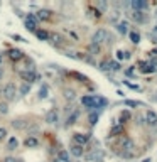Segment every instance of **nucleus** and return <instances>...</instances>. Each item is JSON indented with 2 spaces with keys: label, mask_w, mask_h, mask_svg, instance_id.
<instances>
[{
  "label": "nucleus",
  "mask_w": 157,
  "mask_h": 162,
  "mask_svg": "<svg viewBox=\"0 0 157 162\" xmlns=\"http://www.w3.org/2000/svg\"><path fill=\"white\" fill-rule=\"evenodd\" d=\"M15 95H17V88H15V85H14V83H7V85H3L2 96H3V100H5V102H12V100L15 98Z\"/></svg>",
  "instance_id": "nucleus-1"
},
{
  "label": "nucleus",
  "mask_w": 157,
  "mask_h": 162,
  "mask_svg": "<svg viewBox=\"0 0 157 162\" xmlns=\"http://www.w3.org/2000/svg\"><path fill=\"white\" fill-rule=\"evenodd\" d=\"M81 103H83V106H86L90 111L98 110V105H96V96L95 95H85L83 98H81Z\"/></svg>",
  "instance_id": "nucleus-2"
},
{
  "label": "nucleus",
  "mask_w": 157,
  "mask_h": 162,
  "mask_svg": "<svg viewBox=\"0 0 157 162\" xmlns=\"http://www.w3.org/2000/svg\"><path fill=\"white\" fill-rule=\"evenodd\" d=\"M106 39H108V32H106L105 29H98V31L91 35V42H93V44H98V46L103 44Z\"/></svg>",
  "instance_id": "nucleus-3"
},
{
  "label": "nucleus",
  "mask_w": 157,
  "mask_h": 162,
  "mask_svg": "<svg viewBox=\"0 0 157 162\" xmlns=\"http://www.w3.org/2000/svg\"><path fill=\"white\" fill-rule=\"evenodd\" d=\"M20 78L24 80V83H27V85H31V83H34V81H37L39 78V74L35 73V71H31V69H27V71H20Z\"/></svg>",
  "instance_id": "nucleus-4"
},
{
  "label": "nucleus",
  "mask_w": 157,
  "mask_h": 162,
  "mask_svg": "<svg viewBox=\"0 0 157 162\" xmlns=\"http://www.w3.org/2000/svg\"><path fill=\"white\" fill-rule=\"evenodd\" d=\"M46 122L51 123V125L58 123V122H59V111H58V108H52V110L48 111V115H46Z\"/></svg>",
  "instance_id": "nucleus-5"
},
{
  "label": "nucleus",
  "mask_w": 157,
  "mask_h": 162,
  "mask_svg": "<svg viewBox=\"0 0 157 162\" xmlns=\"http://www.w3.org/2000/svg\"><path fill=\"white\" fill-rule=\"evenodd\" d=\"M88 142H90V135H86V134H74L73 135V143H76V145L83 147Z\"/></svg>",
  "instance_id": "nucleus-6"
},
{
  "label": "nucleus",
  "mask_w": 157,
  "mask_h": 162,
  "mask_svg": "<svg viewBox=\"0 0 157 162\" xmlns=\"http://www.w3.org/2000/svg\"><path fill=\"white\" fill-rule=\"evenodd\" d=\"M145 123L151 125V127H155L157 125V113L152 110H147L145 111Z\"/></svg>",
  "instance_id": "nucleus-7"
},
{
  "label": "nucleus",
  "mask_w": 157,
  "mask_h": 162,
  "mask_svg": "<svg viewBox=\"0 0 157 162\" xmlns=\"http://www.w3.org/2000/svg\"><path fill=\"white\" fill-rule=\"evenodd\" d=\"M24 52L20 51V49H9V59L10 61H14V63H15V61H20V59H24Z\"/></svg>",
  "instance_id": "nucleus-8"
},
{
  "label": "nucleus",
  "mask_w": 157,
  "mask_h": 162,
  "mask_svg": "<svg viewBox=\"0 0 157 162\" xmlns=\"http://www.w3.org/2000/svg\"><path fill=\"white\" fill-rule=\"evenodd\" d=\"M132 19L135 20L137 24H144V22H147V15H145L142 10H134L132 12Z\"/></svg>",
  "instance_id": "nucleus-9"
},
{
  "label": "nucleus",
  "mask_w": 157,
  "mask_h": 162,
  "mask_svg": "<svg viewBox=\"0 0 157 162\" xmlns=\"http://www.w3.org/2000/svg\"><path fill=\"white\" fill-rule=\"evenodd\" d=\"M130 7L134 10H142V12H144V10L147 9V2H144V0H132Z\"/></svg>",
  "instance_id": "nucleus-10"
},
{
  "label": "nucleus",
  "mask_w": 157,
  "mask_h": 162,
  "mask_svg": "<svg viewBox=\"0 0 157 162\" xmlns=\"http://www.w3.org/2000/svg\"><path fill=\"white\" fill-rule=\"evenodd\" d=\"M24 145H26V147H29V149H35V147L39 145V140L35 139L34 135H29L26 140H24Z\"/></svg>",
  "instance_id": "nucleus-11"
},
{
  "label": "nucleus",
  "mask_w": 157,
  "mask_h": 162,
  "mask_svg": "<svg viewBox=\"0 0 157 162\" xmlns=\"http://www.w3.org/2000/svg\"><path fill=\"white\" fill-rule=\"evenodd\" d=\"M78 118H80V110H74V111H71V115L68 117V120H66V127H71V125L74 123V122H78Z\"/></svg>",
  "instance_id": "nucleus-12"
},
{
  "label": "nucleus",
  "mask_w": 157,
  "mask_h": 162,
  "mask_svg": "<svg viewBox=\"0 0 157 162\" xmlns=\"http://www.w3.org/2000/svg\"><path fill=\"white\" fill-rule=\"evenodd\" d=\"M83 152H85V149H83L81 145H76V143H73V145H71V150H69L71 156H74V157H81V156H83Z\"/></svg>",
  "instance_id": "nucleus-13"
},
{
  "label": "nucleus",
  "mask_w": 157,
  "mask_h": 162,
  "mask_svg": "<svg viewBox=\"0 0 157 162\" xmlns=\"http://www.w3.org/2000/svg\"><path fill=\"white\" fill-rule=\"evenodd\" d=\"M123 134H125V128H123V125H115V127L112 128V132H110V135L112 137H122Z\"/></svg>",
  "instance_id": "nucleus-14"
},
{
  "label": "nucleus",
  "mask_w": 157,
  "mask_h": 162,
  "mask_svg": "<svg viewBox=\"0 0 157 162\" xmlns=\"http://www.w3.org/2000/svg\"><path fill=\"white\" fill-rule=\"evenodd\" d=\"M130 118H132L130 111H128V110H123L122 113H120V117H118V123H120V125H125L127 122H130Z\"/></svg>",
  "instance_id": "nucleus-15"
},
{
  "label": "nucleus",
  "mask_w": 157,
  "mask_h": 162,
  "mask_svg": "<svg viewBox=\"0 0 157 162\" xmlns=\"http://www.w3.org/2000/svg\"><path fill=\"white\" fill-rule=\"evenodd\" d=\"M88 52H90L91 56H98V54L101 52V46H98V44H93V42H90V44H88Z\"/></svg>",
  "instance_id": "nucleus-16"
},
{
  "label": "nucleus",
  "mask_w": 157,
  "mask_h": 162,
  "mask_svg": "<svg viewBox=\"0 0 157 162\" xmlns=\"http://www.w3.org/2000/svg\"><path fill=\"white\" fill-rule=\"evenodd\" d=\"M35 15H37L39 20H49V19H51V12H49V10H46V9H41L37 14H35Z\"/></svg>",
  "instance_id": "nucleus-17"
},
{
  "label": "nucleus",
  "mask_w": 157,
  "mask_h": 162,
  "mask_svg": "<svg viewBox=\"0 0 157 162\" xmlns=\"http://www.w3.org/2000/svg\"><path fill=\"white\" fill-rule=\"evenodd\" d=\"M49 32H46V31H42V29H37L35 31V37L39 39V41H49Z\"/></svg>",
  "instance_id": "nucleus-18"
},
{
  "label": "nucleus",
  "mask_w": 157,
  "mask_h": 162,
  "mask_svg": "<svg viewBox=\"0 0 157 162\" xmlns=\"http://www.w3.org/2000/svg\"><path fill=\"white\" fill-rule=\"evenodd\" d=\"M49 39H52V42H54L56 46L63 44V41H64V37H63L61 34H58V32H52V34L49 35Z\"/></svg>",
  "instance_id": "nucleus-19"
},
{
  "label": "nucleus",
  "mask_w": 157,
  "mask_h": 162,
  "mask_svg": "<svg viewBox=\"0 0 157 162\" xmlns=\"http://www.w3.org/2000/svg\"><path fill=\"white\" fill-rule=\"evenodd\" d=\"M98 118H100L98 111H90V115H88V122H90V125H96L98 123Z\"/></svg>",
  "instance_id": "nucleus-20"
},
{
  "label": "nucleus",
  "mask_w": 157,
  "mask_h": 162,
  "mask_svg": "<svg viewBox=\"0 0 157 162\" xmlns=\"http://www.w3.org/2000/svg\"><path fill=\"white\" fill-rule=\"evenodd\" d=\"M128 37H130V41L134 42V44H138V42H140V34H138V32H135V31L128 32Z\"/></svg>",
  "instance_id": "nucleus-21"
},
{
  "label": "nucleus",
  "mask_w": 157,
  "mask_h": 162,
  "mask_svg": "<svg viewBox=\"0 0 157 162\" xmlns=\"http://www.w3.org/2000/svg\"><path fill=\"white\" fill-rule=\"evenodd\" d=\"M123 105L130 106V108H138V106H142V102H137V100H125Z\"/></svg>",
  "instance_id": "nucleus-22"
},
{
  "label": "nucleus",
  "mask_w": 157,
  "mask_h": 162,
  "mask_svg": "<svg viewBox=\"0 0 157 162\" xmlns=\"http://www.w3.org/2000/svg\"><path fill=\"white\" fill-rule=\"evenodd\" d=\"M17 145H19L17 139H15V137H10V139H9V143H7V149H9V150H15Z\"/></svg>",
  "instance_id": "nucleus-23"
},
{
  "label": "nucleus",
  "mask_w": 157,
  "mask_h": 162,
  "mask_svg": "<svg viewBox=\"0 0 157 162\" xmlns=\"http://www.w3.org/2000/svg\"><path fill=\"white\" fill-rule=\"evenodd\" d=\"M96 105H98V110L100 108H105L106 105H108V100L103 98V96H96Z\"/></svg>",
  "instance_id": "nucleus-24"
},
{
  "label": "nucleus",
  "mask_w": 157,
  "mask_h": 162,
  "mask_svg": "<svg viewBox=\"0 0 157 162\" xmlns=\"http://www.w3.org/2000/svg\"><path fill=\"white\" fill-rule=\"evenodd\" d=\"M58 160L59 162H71L69 160V154H68L66 150H61V152H59V156H58Z\"/></svg>",
  "instance_id": "nucleus-25"
},
{
  "label": "nucleus",
  "mask_w": 157,
  "mask_h": 162,
  "mask_svg": "<svg viewBox=\"0 0 157 162\" xmlns=\"http://www.w3.org/2000/svg\"><path fill=\"white\" fill-rule=\"evenodd\" d=\"M140 71H142V73H154L155 68H154V64H142Z\"/></svg>",
  "instance_id": "nucleus-26"
},
{
  "label": "nucleus",
  "mask_w": 157,
  "mask_h": 162,
  "mask_svg": "<svg viewBox=\"0 0 157 162\" xmlns=\"http://www.w3.org/2000/svg\"><path fill=\"white\" fill-rule=\"evenodd\" d=\"M64 96H66L68 102H73V100L76 98V93H74L73 89H64Z\"/></svg>",
  "instance_id": "nucleus-27"
},
{
  "label": "nucleus",
  "mask_w": 157,
  "mask_h": 162,
  "mask_svg": "<svg viewBox=\"0 0 157 162\" xmlns=\"http://www.w3.org/2000/svg\"><path fill=\"white\" fill-rule=\"evenodd\" d=\"M12 127L17 128V130H20V128L26 127V120H14L12 122Z\"/></svg>",
  "instance_id": "nucleus-28"
},
{
  "label": "nucleus",
  "mask_w": 157,
  "mask_h": 162,
  "mask_svg": "<svg viewBox=\"0 0 157 162\" xmlns=\"http://www.w3.org/2000/svg\"><path fill=\"white\" fill-rule=\"evenodd\" d=\"M29 91H31V85H27V83L20 85V95H22V96H26Z\"/></svg>",
  "instance_id": "nucleus-29"
},
{
  "label": "nucleus",
  "mask_w": 157,
  "mask_h": 162,
  "mask_svg": "<svg viewBox=\"0 0 157 162\" xmlns=\"http://www.w3.org/2000/svg\"><path fill=\"white\" fill-rule=\"evenodd\" d=\"M35 27H37V24L31 22V20H26V29H27V31H31V32H34V34H35V31H37Z\"/></svg>",
  "instance_id": "nucleus-30"
},
{
  "label": "nucleus",
  "mask_w": 157,
  "mask_h": 162,
  "mask_svg": "<svg viewBox=\"0 0 157 162\" xmlns=\"http://www.w3.org/2000/svg\"><path fill=\"white\" fill-rule=\"evenodd\" d=\"M120 68L122 66H120L118 61H110V69L112 71H120Z\"/></svg>",
  "instance_id": "nucleus-31"
},
{
  "label": "nucleus",
  "mask_w": 157,
  "mask_h": 162,
  "mask_svg": "<svg viewBox=\"0 0 157 162\" xmlns=\"http://www.w3.org/2000/svg\"><path fill=\"white\" fill-rule=\"evenodd\" d=\"M46 96H48V86L44 85L41 89H39V98H41V100H44Z\"/></svg>",
  "instance_id": "nucleus-32"
},
{
  "label": "nucleus",
  "mask_w": 157,
  "mask_h": 162,
  "mask_svg": "<svg viewBox=\"0 0 157 162\" xmlns=\"http://www.w3.org/2000/svg\"><path fill=\"white\" fill-rule=\"evenodd\" d=\"M100 71H108L110 69V61H103V63H100Z\"/></svg>",
  "instance_id": "nucleus-33"
},
{
  "label": "nucleus",
  "mask_w": 157,
  "mask_h": 162,
  "mask_svg": "<svg viewBox=\"0 0 157 162\" xmlns=\"http://www.w3.org/2000/svg\"><path fill=\"white\" fill-rule=\"evenodd\" d=\"M117 27H118V32H120V34H127V32H128V31H127V22H120Z\"/></svg>",
  "instance_id": "nucleus-34"
},
{
  "label": "nucleus",
  "mask_w": 157,
  "mask_h": 162,
  "mask_svg": "<svg viewBox=\"0 0 157 162\" xmlns=\"http://www.w3.org/2000/svg\"><path fill=\"white\" fill-rule=\"evenodd\" d=\"M73 76L78 78V80H81V83H88V81H90L86 76H85V74H81V73H73Z\"/></svg>",
  "instance_id": "nucleus-35"
},
{
  "label": "nucleus",
  "mask_w": 157,
  "mask_h": 162,
  "mask_svg": "<svg viewBox=\"0 0 157 162\" xmlns=\"http://www.w3.org/2000/svg\"><path fill=\"white\" fill-rule=\"evenodd\" d=\"M0 113H2V115H7V113H9V105H7L5 102L0 103Z\"/></svg>",
  "instance_id": "nucleus-36"
},
{
  "label": "nucleus",
  "mask_w": 157,
  "mask_h": 162,
  "mask_svg": "<svg viewBox=\"0 0 157 162\" xmlns=\"http://www.w3.org/2000/svg\"><path fill=\"white\" fill-rule=\"evenodd\" d=\"M26 20H31V22H34V24L39 22V19H37V15H35V14H27V19Z\"/></svg>",
  "instance_id": "nucleus-37"
},
{
  "label": "nucleus",
  "mask_w": 157,
  "mask_h": 162,
  "mask_svg": "<svg viewBox=\"0 0 157 162\" xmlns=\"http://www.w3.org/2000/svg\"><path fill=\"white\" fill-rule=\"evenodd\" d=\"M5 137H7V130L3 127H0V140H3Z\"/></svg>",
  "instance_id": "nucleus-38"
},
{
  "label": "nucleus",
  "mask_w": 157,
  "mask_h": 162,
  "mask_svg": "<svg viewBox=\"0 0 157 162\" xmlns=\"http://www.w3.org/2000/svg\"><path fill=\"white\" fill-rule=\"evenodd\" d=\"M98 7L101 10H106V9H108V3H106V2H98Z\"/></svg>",
  "instance_id": "nucleus-39"
},
{
  "label": "nucleus",
  "mask_w": 157,
  "mask_h": 162,
  "mask_svg": "<svg viewBox=\"0 0 157 162\" xmlns=\"http://www.w3.org/2000/svg\"><path fill=\"white\" fill-rule=\"evenodd\" d=\"M117 57L118 59H125V51H117Z\"/></svg>",
  "instance_id": "nucleus-40"
},
{
  "label": "nucleus",
  "mask_w": 157,
  "mask_h": 162,
  "mask_svg": "<svg viewBox=\"0 0 157 162\" xmlns=\"http://www.w3.org/2000/svg\"><path fill=\"white\" fill-rule=\"evenodd\" d=\"M125 85L128 86V88H132V89H138V86H137V85H130L128 81H125Z\"/></svg>",
  "instance_id": "nucleus-41"
},
{
  "label": "nucleus",
  "mask_w": 157,
  "mask_h": 162,
  "mask_svg": "<svg viewBox=\"0 0 157 162\" xmlns=\"http://www.w3.org/2000/svg\"><path fill=\"white\" fill-rule=\"evenodd\" d=\"M125 74H127V76H132V74H134V68H130V69H127V71H125Z\"/></svg>",
  "instance_id": "nucleus-42"
},
{
  "label": "nucleus",
  "mask_w": 157,
  "mask_h": 162,
  "mask_svg": "<svg viewBox=\"0 0 157 162\" xmlns=\"http://www.w3.org/2000/svg\"><path fill=\"white\" fill-rule=\"evenodd\" d=\"M5 162H19V160H15L14 157H7V159H5Z\"/></svg>",
  "instance_id": "nucleus-43"
},
{
  "label": "nucleus",
  "mask_w": 157,
  "mask_h": 162,
  "mask_svg": "<svg viewBox=\"0 0 157 162\" xmlns=\"http://www.w3.org/2000/svg\"><path fill=\"white\" fill-rule=\"evenodd\" d=\"M2 59H3V56H2V54H0V64H2Z\"/></svg>",
  "instance_id": "nucleus-44"
},
{
  "label": "nucleus",
  "mask_w": 157,
  "mask_h": 162,
  "mask_svg": "<svg viewBox=\"0 0 157 162\" xmlns=\"http://www.w3.org/2000/svg\"><path fill=\"white\" fill-rule=\"evenodd\" d=\"M2 74H3V73H2V69H0V80H2Z\"/></svg>",
  "instance_id": "nucleus-45"
},
{
  "label": "nucleus",
  "mask_w": 157,
  "mask_h": 162,
  "mask_svg": "<svg viewBox=\"0 0 157 162\" xmlns=\"http://www.w3.org/2000/svg\"><path fill=\"white\" fill-rule=\"evenodd\" d=\"M96 162H103V160H101V159H100V160H96Z\"/></svg>",
  "instance_id": "nucleus-46"
},
{
  "label": "nucleus",
  "mask_w": 157,
  "mask_h": 162,
  "mask_svg": "<svg viewBox=\"0 0 157 162\" xmlns=\"http://www.w3.org/2000/svg\"><path fill=\"white\" fill-rule=\"evenodd\" d=\"M155 17H157V10H155Z\"/></svg>",
  "instance_id": "nucleus-47"
}]
</instances>
